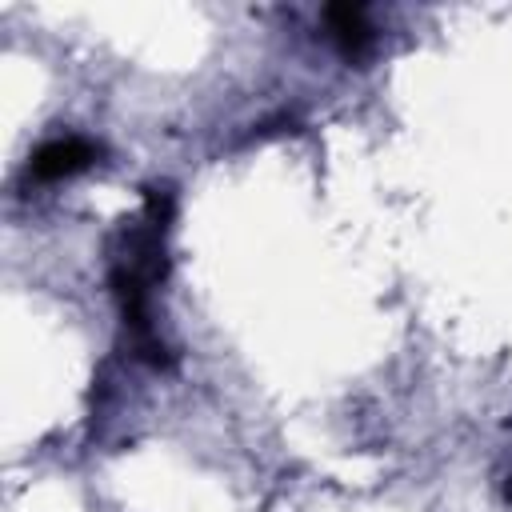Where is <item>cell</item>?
I'll return each mask as SVG.
<instances>
[{
    "instance_id": "6da1fadb",
    "label": "cell",
    "mask_w": 512,
    "mask_h": 512,
    "mask_svg": "<svg viewBox=\"0 0 512 512\" xmlns=\"http://www.w3.org/2000/svg\"><path fill=\"white\" fill-rule=\"evenodd\" d=\"M96 160V144L92 140H80V136H64V140H48L36 148V156L28 160V172L36 180H60V176H72L80 168H88Z\"/></svg>"
},
{
    "instance_id": "7a4b0ae2",
    "label": "cell",
    "mask_w": 512,
    "mask_h": 512,
    "mask_svg": "<svg viewBox=\"0 0 512 512\" xmlns=\"http://www.w3.org/2000/svg\"><path fill=\"white\" fill-rule=\"evenodd\" d=\"M324 20H328V32L340 40L344 52H360L372 40V28L364 24V8L360 4H336V8L324 12Z\"/></svg>"
}]
</instances>
